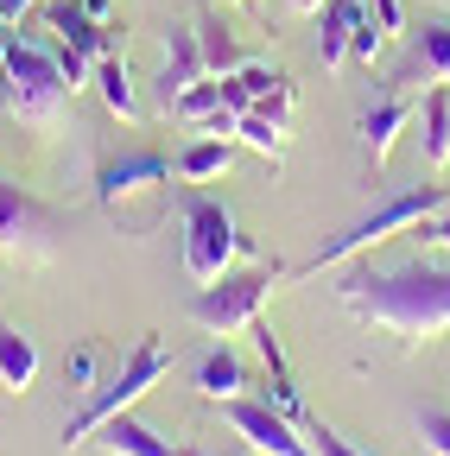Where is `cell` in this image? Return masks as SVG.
Here are the masks:
<instances>
[{"instance_id": "27", "label": "cell", "mask_w": 450, "mask_h": 456, "mask_svg": "<svg viewBox=\"0 0 450 456\" xmlns=\"http://www.w3.org/2000/svg\"><path fill=\"white\" fill-rule=\"evenodd\" d=\"M419 235H425L431 248H450V203H444L438 216H425V222H419Z\"/></svg>"}, {"instance_id": "16", "label": "cell", "mask_w": 450, "mask_h": 456, "mask_svg": "<svg viewBox=\"0 0 450 456\" xmlns=\"http://www.w3.org/2000/svg\"><path fill=\"white\" fill-rule=\"evenodd\" d=\"M102 444L115 450V456H172V450H178L172 437H159L152 425H140V419H127V412H115V419L102 425Z\"/></svg>"}, {"instance_id": "32", "label": "cell", "mask_w": 450, "mask_h": 456, "mask_svg": "<svg viewBox=\"0 0 450 456\" xmlns=\"http://www.w3.org/2000/svg\"><path fill=\"white\" fill-rule=\"evenodd\" d=\"M172 456H209V450H191V444H178V450H172Z\"/></svg>"}, {"instance_id": "13", "label": "cell", "mask_w": 450, "mask_h": 456, "mask_svg": "<svg viewBox=\"0 0 450 456\" xmlns=\"http://www.w3.org/2000/svg\"><path fill=\"white\" fill-rule=\"evenodd\" d=\"M45 20H51V32H58L64 45H77L83 57H108L115 51V38H108V26L83 7V0H51L45 7Z\"/></svg>"}, {"instance_id": "3", "label": "cell", "mask_w": 450, "mask_h": 456, "mask_svg": "<svg viewBox=\"0 0 450 456\" xmlns=\"http://www.w3.org/2000/svg\"><path fill=\"white\" fill-rule=\"evenodd\" d=\"M70 95L77 89H70V77L58 64V51L13 38L7 64H0V108H7L13 121H26V127H45V121H58V114H64Z\"/></svg>"}, {"instance_id": "2", "label": "cell", "mask_w": 450, "mask_h": 456, "mask_svg": "<svg viewBox=\"0 0 450 456\" xmlns=\"http://www.w3.org/2000/svg\"><path fill=\"white\" fill-rule=\"evenodd\" d=\"M450 203V191L444 184H413V191H400V197H387L374 216H362L356 228H343L336 241H323L311 260H299V266H286V279H311V273H323V266H343V260H356V254H368L374 241H387V235H400V228H419L425 216H438Z\"/></svg>"}, {"instance_id": "28", "label": "cell", "mask_w": 450, "mask_h": 456, "mask_svg": "<svg viewBox=\"0 0 450 456\" xmlns=\"http://www.w3.org/2000/svg\"><path fill=\"white\" fill-rule=\"evenodd\" d=\"M368 7H374V20L387 26V38H393V32L406 26V13H400V0H368Z\"/></svg>"}, {"instance_id": "7", "label": "cell", "mask_w": 450, "mask_h": 456, "mask_svg": "<svg viewBox=\"0 0 450 456\" xmlns=\"http://www.w3.org/2000/svg\"><path fill=\"white\" fill-rule=\"evenodd\" d=\"M286 279V266H260V273H222L216 285H203V292L191 298V317L203 323V330H216V336H235V330H248L254 317H260V305H266V292Z\"/></svg>"}, {"instance_id": "22", "label": "cell", "mask_w": 450, "mask_h": 456, "mask_svg": "<svg viewBox=\"0 0 450 456\" xmlns=\"http://www.w3.org/2000/svg\"><path fill=\"white\" fill-rule=\"evenodd\" d=\"M380 51H387V26L374 20V7L362 0V13H356V32H349V57H356V64H374Z\"/></svg>"}, {"instance_id": "23", "label": "cell", "mask_w": 450, "mask_h": 456, "mask_svg": "<svg viewBox=\"0 0 450 456\" xmlns=\"http://www.w3.org/2000/svg\"><path fill=\"white\" fill-rule=\"evenodd\" d=\"M216 102H222V83L197 77V83H191V89H184V95L172 102V114H178V121H191V127H197V121H203V114H209Z\"/></svg>"}, {"instance_id": "8", "label": "cell", "mask_w": 450, "mask_h": 456, "mask_svg": "<svg viewBox=\"0 0 450 456\" xmlns=\"http://www.w3.org/2000/svg\"><path fill=\"white\" fill-rule=\"evenodd\" d=\"M64 248V216L20 191L13 178H0V254L13 260H51Z\"/></svg>"}, {"instance_id": "24", "label": "cell", "mask_w": 450, "mask_h": 456, "mask_svg": "<svg viewBox=\"0 0 450 456\" xmlns=\"http://www.w3.org/2000/svg\"><path fill=\"white\" fill-rule=\"evenodd\" d=\"M299 431H305V437H311V444H317V450H323V456H362V450H356V444H343V437H336V431H330V425H323V419H311V412H305V419H299Z\"/></svg>"}, {"instance_id": "6", "label": "cell", "mask_w": 450, "mask_h": 456, "mask_svg": "<svg viewBox=\"0 0 450 456\" xmlns=\"http://www.w3.org/2000/svg\"><path fill=\"white\" fill-rule=\"evenodd\" d=\"M178 209H184V273H191L197 285H216L235 260H248V254H254V248H248V235L235 228V216L222 209L216 197L191 191Z\"/></svg>"}, {"instance_id": "19", "label": "cell", "mask_w": 450, "mask_h": 456, "mask_svg": "<svg viewBox=\"0 0 450 456\" xmlns=\"http://www.w3.org/2000/svg\"><path fill=\"white\" fill-rule=\"evenodd\" d=\"M229 165H235V146L216 140V134H203V140H191V146L178 152V178H184V184H203V178H222Z\"/></svg>"}, {"instance_id": "25", "label": "cell", "mask_w": 450, "mask_h": 456, "mask_svg": "<svg viewBox=\"0 0 450 456\" xmlns=\"http://www.w3.org/2000/svg\"><path fill=\"white\" fill-rule=\"evenodd\" d=\"M95 362H102V349H95V342L70 349V362H64V380H70V387H95Z\"/></svg>"}, {"instance_id": "20", "label": "cell", "mask_w": 450, "mask_h": 456, "mask_svg": "<svg viewBox=\"0 0 450 456\" xmlns=\"http://www.w3.org/2000/svg\"><path fill=\"white\" fill-rule=\"evenodd\" d=\"M197 45H203V70H209V77L241 70V45H235V32L222 26L216 13H203V20H197Z\"/></svg>"}, {"instance_id": "14", "label": "cell", "mask_w": 450, "mask_h": 456, "mask_svg": "<svg viewBox=\"0 0 450 456\" xmlns=\"http://www.w3.org/2000/svg\"><path fill=\"white\" fill-rule=\"evenodd\" d=\"M413 127H419V152H425V165L444 171V165H450V83H431V95H425L419 114H413Z\"/></svg>"}, {"instance_id": "18", "label": "cell", "mask_w": 450, "mask_h": 456, "mask_svg": "<svg viewBox=\"0 0 450 456\" xmlns=\"http://www.w3.org/2000/svg\"><path fill=\"white\" fill-rule=\"evenodd\" d=\"M0 380H7L13 393H26L38 380V342L20 336L13 323H0Z\"/></svg>"}, {"instance_id": "30", "label": "cell", "mask_w": 450, "mask_h": 456, "mask_svg": "<svg viewBox=\"0 0 450 456\" xmlns=\"http://www.w3.org/2000/svg\"><path fill=\"white\" fill-rule=\"evenodd\" d=\"M292 13H323V0H286Z\"/></svg>"}, {"instance_id": "9", "label": "cell", "mask_w": 450, "mask_h": 456, "mask_svg": "<svg viewBox=\"0 0 450 456\" xmlns=\"http://www.w3.org/2000/svg\"><path fill=\"white\" fill-rule=\"evenodd\" d=\"M222 419L235 425V437H248V450H260V456H323V450H311L305 437H299V425L279 412V406H266V399H222Z\"/></svg>"}, {"instance_id": "4", "label": "cell", "mask_w": 450, "mask_h": 456, "mask_svg": "<svg viewBox=\"0 0 450 456\" xmlns=\"http://www.w3.org/2000/svg\"><path fill=\"white\" fill-rule=\"evenodd\" d=\"M95 203L115 216L127 235H140L134 203H152L159 216L172 209V159H165V152H146V146L108 152V159L95 165Z\"/></svg>"}, {"instance_id": "10", "label": "cell", "mask_w": 450, "mask_h": 456, "mask_svg": "<svg viewBox=\"0 0 450 456\" xmlns=\"http://www.w3.org/2000/svg\"><path fill=\"white\" fill-rule=\"evenodd\" d=\"M413 83H450V20H425L406 45V57L393 64V83L387 89H413Z\"/></svg>"}, {"instance_id": "1", "label": "cell", "mask_w": 450, "mask_h": 456, "mask_svg": "<svg viewBox=\"0 0 450 456\" xmlns=\"http://www.w3.org/2000/svg\"><path fill=\"white\" fill-rule=\"evenodd\" d=\"M336 305L356 323L393 336L400 349L438 342L450 330V266L400 260V266H349L336 279Z\"/></svg>"}, {"instance_id": "29", "label": "cell", "mask_w": 450, "mask_h": 456, "mask_svg": "<svg viewBox=\"0 0 450 456\" xmlns=\"http://www.w3.org/2000/svg\"><path fill=\"white\" fill-rule=\"evenodd\" d=\"M26 7H32V0H0V20H7V26H13V20H20Z\"/></svg>"}, {"instance_id": "26", "label": "cell", "mask_w": 450, "mask_h": 456, "mask_svg": "<svg viewBox=\"0 0 450 456\" xmlns=\"http://www.w3.org/2000/svg\"><path fill=\"white\" fill-rule=\"evenodd\" d=\"M419 437H425V450L450 456V412H419Z\"/></svg>"}, {"instance_id": "21", "label": "cell", "mask_w": 450, "mask_h": 456, "mask_svg": "<svg viewBox=\"0 0 450 456\" xmlns=\"http://www.w3.org/2000/svg\"><path fill=\"white\" fill-rule=\"evenodd\" d=\"M241 387H248V374H241V362H235L229 349H209V355L197 362V393H209L216 406H222V399H235Z\"/></svg>"}, {"instance_id": "11", "label": "cell", "mask_w": 450, "mask_h": 456, "mask_svg": "<svg viewBox=\"0 0 450 456\" xmlns=\"http://www.w3.org/2000/svg\"><path fill=\"white\" fill-rule=\"evenodd\" d=\"M197 77H209V70H203V45H197V32H191V26H172V32H165V64H159V77H152L159 108L172 114V102H178Z\"/></svg>"}, {"instance_id": "5", "label": "cell", "mask_w": 450, "mask_h": 456, "mask_svg": "<svg viewBox=\"0 0 450 456\" xmlns=\"http://www.w3.org/2000/svg\"><path fill=\"white\" fill-rule=\"evenodd\" d=\"M165 374H172V355H165V342H159V336H134V349H127L121 374L108 380V387H95V393H89V406H83V412L64 425V444L77 450L89 431H102V425L115 419V412H127L134 399H140L146 387H159Z\"/></svg>"}, {"instance_id": "31", "label": "cell", "mask_w": 450, "mask_h": 456, "mask_svg": "<svg viewBox=\"0 0 450 456\" xmlns=\"http://www.w3.org/2000/svg\"><path fill=\"white\" fill-rule=\"evenodd\" d=\"M7 51H13V32H7V20H0V64H7Z\"/></svg>"}, {"instance_id": "17", "label": "cell", "mask_w": 450, "mask_h": 456, "mask_svg": "<svg viewBox=\"0 0 450 456\" xmlns=\"http://www.w3.org/2000/svg\"><path fill=\"white\" fill-rule=\"evenodd\" d=\"M95 89H102V102H108V114H115V121H140V95H134V83H127L121 51L95 57Z\"/></svg>"}, {"instance_id": "15", "label": "cell", "mask_w": 450, "mask_h": 456, "mask_svg": "<svg viewBox=\"0 0 450 456\" xmlns=\"http://www.w3.org/2000/svg\"><path fill=\"white\" fill-rule=\"evenodd\" d=\"M362 0H323V20H317V64L336 70L349 57V32H356Z\"/></svg>"}, {"instance_id": "12", "label": "cell", "mask_w": 450, "mask_h": 456, "mask_svg": "<svg viewBox=\"0 0 450 456\" xmlns=\"http://www.w3.org/2000/svg\"><path fill=\"white\" fill-rule=\"evenodd\" d=\"M413 114H419V102H406L400 89H387L368 114H362V146H368V165L380 171L387 165V152H393V140H400L406 127H413Z\"/></svg>"}]
</instances>
